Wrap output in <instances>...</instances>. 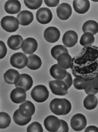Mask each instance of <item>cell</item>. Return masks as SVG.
<instances>
[{
  "instance_id": "27",
  "label": "cell",
  "mask_w": 98,
  "mask_h": 132,
  "mask_svg": "<svg viewBox=\"0 0 98 132\" xmlns=\"http://www.w3.org/2000/svg\"><path fill=\"white\" fill-rule=\"evenodd\" d=\"M13 119L14 122L19 126H25L31 121V117H23L19 112V110H17L14 112L13 116Z\"/></svg>"
},
{
  "instance_id": "24",
  "label": "cell",
  "mask_w": 98,
  "mask_h": 132,
  "mask_svg": "<svg viewBox=\"0 0 98 132\" xmlns=\"http://www.w3.org/2000/svg\"><path fill=\"white\" fill-rule=\"evenodd\" d=\"M28 63L26 67L31 70H36L39 69L42 65L41 59L39 56L32 54L28 56Z\"/></svg>"
},
{
  "instance_id": "29",
  "label": "cell",
  "mask_w": 98,
  "mask_h": 132,
  "mask_svg": "<svg viewBox=\"0 0 98 132\" xmlns=\"http://www.w3.org/2000/svg\"><path fill=\"white\" fill-rule=\"evenodd\" d=\"M86 94H96L98 92V77L92 80L88 81V86L84 89Z\"/></svg>"
},
{
  "instance_id": "19",
  "label": "cell",
  "mask_w": 98,
  "mask_h": 132,
  "mask_svg": "<svg viewBox=\"0 0 98 132\" xmlns=\"http://www.w3.org/2000/svg\"><path fill=\"white\" fill-rule=\"evenodd\" d=\"M67 72L66 69H63L58 64H54L50 69V75L55 80H63L67 76Z\"/></svg>"
},
{
  "instance_id": "1",
  "label": "cell",
  "mask_w": 98,
  "mask_h": 132,
  "mask_svg": "<svg viewBox=\"0 0 98 132\" xmlns=\"http://www.w3.org/2000/svg\"><path fill=\"white\" fill-rule=\"evenodd\" d=\"M71 70L75 77L88 81L98 77V47H84L82 52L72 58Z\"/></svg>"
},
{
  "instance_id": "36",
  "label": "cell",
  "mask_w": 98,
  "mask_h": 132,
  "mask_svg": "<svg viewBox=\"0 0 98 132\" xmlns=\"http://www.w3.org/2000/svg\"><path fill=\"white\" fill-rule=\"evenodd\" d=\"M61 122L60 127L59 128L57 132H69V126L67 122L64 120L60 119Z\"/></svg>"
},
{
  "instance_id": "6",
  "label": "cell",
  "mask_w": 98,
  "mask_h": 132,
  "mask_svg": "<svg viewBox=\"0 0 98 132\" xmlns=\"http://www.w3.org/2000/svg\"><path fill=\"white\" fill-rule=\"evenodd\" d=\"M70 125L74 131H81L84 129L87 125L86 118L82 113H77L72 117Z\"/></svg>"
},
{
  "instance_id": "21",
  "label": "cell",
  "mask_w": 98,
  "mask_h": 132,
  "mask_svg": "<svg viewBox=\"0 0 98 132\" xmlns=\"http://www.w3.org/2000/svg\"><path fill=\"white\" fill-rule=\"evenodd\" d=\"M17 18L19 21L20 25L24 26L29 25L34 19L33 13L28 10H23L18 14Z\"/></svg>"
},
{
  "instance_id": "8",
  "label": "cell",
  "mask_w": 98,
  "mask_h": 132,
  "mask_svg": "<svg viewBox=\"0 0 98 132\" xmlns=\"http://www.w3.org/2000/svg\"><path fill=\"white\" fill-rule=\"evenodd\" d=\"M37 21L43 25L50 23L52 19V11L47 7H42L37 10L36 14Z\"/></svg>"
},
{
  "instance_id": "10",
  "label": "cell",
  "mask_w": 98,
  "mask_h": 132,
  "mask_svg": "<svg viewBox=\"0 0 98 132\" xmlns=\"http://www.w3.org/2000/svg\"><path fill=\"white\" fill-rule=\"evenodd\" d=\"M38 48V43L35 39L28 37L23 41L21 49L24 53L28 55L33 54Z\"/></svg>"
},
{
  "instance_id": "3",
  "label": "cell",
  "mask_w": 98,
  "mask_h": 132,
  "mask_svg": "<svg viewBox=\"0 0 98 132\" xmlns=\"http://www.w3.org/2000/svg\"><path fill=\"white\" fill-rule=\"evenodd\" d=\"M2 28L8 32H14L17 31L19 27V21L17 18L12 16L4 17L1 21Z\"/></svg>"
},
{
  "instance_id": "2",
  "label": "cell",
  "mask_w": 98,
  "mask_h": 132,
  "mask_svg": "<svg viewBox=\"0 0 98 132\" xmlns=\"http://www.w3.org/2000/svg\"><path fill=\"white\" fill-rule=\"evenodd\" d=\"M31 98L37 103L46 101L49 96V92L46 86L39 85L35 86L31 92Z\"/></svg>"
},
{
  "instance_id": "22",
  "label": "cell",
  "mask_w": 98,
  "mask_h": 132,
  "mask_svg": "<svg viewBox=\"0 0 98 132\" xmlns=\"http://www.w3.org/2000/svg\"><path fill=\"white\" fill-rule=\"evenodd\" d=\"M57 64L63 69H68L71 67L72 57L69 53H63L58 56L57 60Z\"/></svg>"
},
{
  "instance_id": "30",
  "label": "cell",
  "mask_w": 98,
  "mask_h": 132,
  "mask_svg": "<svg viewBox=\"0 0 98 132\" xmlns=\"http://www.w3.org/2000/svg\"><path fill=\"white\" fill-rule=\"evenodd\" d=\"M63 53H68V51L67 50V48L65 46L62 45H57L53 47L51 50V54L52 57L57 60L58 56L60 55Z\"/></svg>"
},
{
  "instance_id": "9",
  "label": "cell",
  "mask_w": 98,
  "mask_h": 132,
  "mask_svg": "<svg viewBox=\"0 0 98 132\" xmlns=\"http://www.w3.org/2000/svg\"><path fill=\"white\" fill-rule=\"evenodd\" d=\"M44 125L48 131L57 132L61 125L60 120L55 116H49L46 117L44 121Z\"/></svg>"
},
{
  "instance_id": "26",
  "label": "cell",
  "mask_w": 98,
  "mask_h": 132,
  "mask_svg": "<svg viewBox=\"0 0 98 132\" xmlns=\"http://www.w3.org/2000/svg\"><path fill=\"white\" fill-rule=\"evenodd\" d=\"M82 30L84 33L89 32L95 35L98 32V23L94 20L87 21L83 24Z\"/></svg>"
},
{
  "instance_id": "15",
  "label": "cell",
  "mask_w": 98,
  "mask_h": 132,
  "mask_svg": "<svg viewBox=\"0 0 98 132\" xmlns=\"http://www.w3.org/2000/svg\"><path fill=\"white\" fill-rule=\"evenodd\" d=\"M18 110L23 117H32L35 113V107L31 102L26 100L21 104Z\"/></svg>"
},
{
  "instance_id": "5",
  "label": "cell",
  "mask_w": 98,
  "mask_h": 132,
  "mask_svg": "<svg viewBox=\"0 0 98 132\" xmlns=\"http://www.w3.org/2000/svg\"><path fill=\"white\" fill-rule=\"evenodd\" d=\"M28 61V57L25 54L21 52L13 54L10 59V63L12 66L19 69L27 66Z\"/></svg>"
},
{
  "instance_id": "4",
  "label": "cell",
  "mask_w": 98,
  "mask_h": 132,
  "mask_svg": "<svg viewBox=\"0 0 98 132\" xmlns=\"http://www.w3.org/2000/svg\"><path fill=\"white\" fill-rule=\"evenodd\" d=\"M49 85L51 92L55 95L58 96H64L68 94V87L66 84L63 80H55L51 81Z\"/></svg>"
},
{
  "instance_id": "20",
  "label": "cell",
  "mask_w": 98,
  "mask_h": 132,
  "mask_svg": "<svg viewBox=\"0 0 98 132\" xmlns=\"http://www.w3.org/2000/svg\"><path fill=\"white\" fill-rule=\"evenodd\" d=\"M33 81L30 75L27 74H21L19 81L15 85V87L23 88L26 92L29 91L33 85Z\"/></svg>"
},
{
  "instance_id": "11",
  "label": "cell",
  "mask_w": 98,
  "mask_h": 132,
  "mask_svg": "<svg viewBox=\"0 0 98 132\" xmlns=\"http://www.w3.org/2000/svg\"><path fill=\"white\" fill-rule=\"evenodd\" d=\"M57 17L61 20H67L72 14V9L69 4L63 3L57 6Z\"/></svg>"
},
{
  "instance_id": "33",
  "label": "cell",
  "mask_w": 98,
  "mask_h": 132,
  "mask_svg": "<svg viewBox=\"0 0 98 132\" xmlns=\"http://www.w3.org/2000/svg\"><path fill=\"white\" fill-rule=\"evenodd\" d=\"M26 6L31 10H35L38 9L43 3L42 0H35V1H29L25 0L24 1Z\"/></svg>"
},
{
  "instance_id": "23",
  "label": "cell",
  "mask_w": 98,
  "mask_h": 132,
  "mask_svg": "<svg viewBox=\"0 0 98 132\" xmlns=\"http://www.w3.org/2000/svg\"><path fill=\"white\" fill-rule=\"evenodd\" d=\"M23 41V38L21 36L13 35L8 38L7 44L11 49L16 51L21 49Z\"/></svg>"
},
{
  "instance_id": "34",
  "label": "cell",
  "mask_w": 98,
  "mask_h": 132,
  "mask_svg": "<svg viewBox=\"0 0 98 132\" xmlns=\"http://www.w3.org/2000/svg\"><path fill=\"white\" fill-rule=\"evenodd\" d=\"M28 132H43V129L41 124L38 122H33L31 123L26 129Z\"/></svg>"
},
{
  "instance_id": "12",
  "label": "cell",
  "mask_w": 98,
  "mask_h": 132,
  "mask_svg": "<svg viewBox=\"0 0 98 132\" xmlns=\"http://www.w3.org/2000/svg\"><path fill=\"white\" fill-rule=\"evenodd\" d=\"M11 100L15 104H22L26 101V91L22 87H16L11 92Z\"/></svg>"
},
{
  "instance_id": "37",
  "label": "cell",
  "mask_w": 98,
  "mask_h": 132,
  "mask_svg": "<svg viewBox=\"0 0 98 132\" xmlns=\"http://www.w3.org/2000/svg\"><path fill=\"white\" fill-rule=\"evenodd\" d=\"M63 81H64L66 84L68 88L71 87L73 84V80L72 76L70 73L67 72V76L63 80Z\"/></svg>"
},
{
  "instance_id": "14",
  "label": "cell",
  "mask_w": 98,
  "mask_h": 132,
  "mask_svg": "<svg viewBox=\"0 0 98 132\" xmlns=\"http://www.w3.org/2000/svg\"><path fill=\"white\" fill-rule=\"evenodd\" d=\"M78 41V35L75 31H68L62 37V42L66 48H72L76 45Z\"/></svg>"
},
{
  "instance_id": "38",
  "label": "cell",
  "mask_w": 98,
  "mask_h": 132,
  "mask_svg": "<svg viewBox=\"0 0 98 132\" xmlns=\"http://www.w3.org/2000/svg\"><path fill=\"white\" fill-rule=\"evenodd\" d=\"M46 5L48 7H56L58 5L60 1L59 0H51V1H47L45 0L44 1Z\"/></svg>"
},
{
  "instance_id": "25",
  "label": "cell",
  "mask_w": 98,
  "mask_h": 132,
  "mask_svg": "<svg viewBox=\"0 0 98 132\" xmlns=\"http://www.w3.org/2000/svg\"><path fill=\"white\" fill-rule=\"evenodd\" d=\"M98 99L95 94H88L83 101L84 107L87 110H93L98 105Z\"/></svg>"
},
{
  "instance_id": "41",
  "label": "cell",
  "mask_w": 98,
  "mask_h": 132,
  "mask_svg": "<svg viewBox=\"0 0 98 132\" xmlns=\"http://www.w3.org/2000/svg\"><path fill=\"white\" fill-rule=\"evenodd\" d=\"M93 2H98V1H92Z\"/></svg>"
},
{
  "instance_id": "16",
  "label": "cell",
  "mask_w": 98,
  "mask_h": 132,
  "mask_svg": "<svg viewBox=\"0 0 98 132\" xmlns=\"http://www.w3.org/2000/svg\"><path fill=\"white\" fill-rule=\"evenodd\" d=\"M73 5L75 11L78 14L86 13L90 7L88 0H75L73 2Z\"/></svg>"
},
{
  "instance_id": "35",
  "label": "cell",
  "mask_w": 98,
  "mask_h": 132,
  "mask_svg": "<svg viewBox=\"0 0 98 132\" xmlns=\"http://www.w3.org/2000/svg\"><path fill=\"white\" fill-rule=\"evenodd\" d=\"M1 43V54H0V59H3L5 57L7 54V48L5 46V43L3 41H0Z\"/></svg>"
},
{
  "instance_id": "32",
  "label": "cell",
  "mask_w": 98,
  "mask_h": 132,
  "mask_svg": "<svg viewBox=\"0 0 98 132\" xmlns=\"http://www.w3.org/2000/svg\"><path fill=\"white\" fill-rule=\"evenodd\" d=\"M73 85L77 90H84L87 86L88 81L77 77L73 80Z\"/></svg>"
},
{
  "instance_id": "18",
  "label": "cell",
  "mask_w": 98,
  "mask_h": 132,
  "mask_svg": "<svg viewBox=\"0 0 98 132\" xmlns=\"http://www.w3.org/2000/svg\"><path fill=\"white\" fill-rule=\"evenodd\" d=\"M5 81L8 84L15 85L20 80V74L19 72L14 69H10L4 75Z\"/></svg>"
},
{
  "instance_id": "7",
  "label": "cell",
  "mask_w": 98,
  "mask_h": 132,
  "mask_svg": "<svg viewBox=\"0 0 98 132\" xmlns=\"http://www.w3.org/2000/svg\"><path fill=\"white\" fill-rule=\"evenodd\" d=\"M51 112L57 116H63L66 110V105L63 99L55 98L50 103Z\"/></svg>"
},
{
  "instance_id": "17",
  "label": "cell",
  "mask_w": 98,
  "mask_h": 132,
  "mask_svg": "<svg viewBox=\"0 0 98 132\" xmlns=\"http://www.w3.org/2000/svg\"><path fill=\"white\" fill-rule=\"evenodd\" d=\"M5 10L10 14H15L21 11V4L17 0L7 1L5 4Z\"/></svg>"
},
{
  "instance_id": "40",
  "label": "cell",
  "mask_w": 98,
  "mask_h": 132,
  "mask_svg": "<svg viewBox=\"0 0 98 132\" xmlns=\"http://www.w3.org/2000/svg\"><path fill=\"white\" fill-rule=\"evenodd\" d=\"M98 132V128L95 126H89L87 127L85 130V132Z\"/></svg>"
},
{
  "instance_id": "13",
  "label": "cell",
  "mask_w": 98,
  "mask_h": 132,
  "mask_svg": "<svg viewBox=\"0 0 98 132\" xmlns=\"http://www.w3.org/2000/svg\"><path fill=\"white\" fill-rule=\"evenodd\" d=\"M44 37L47 42L54 43L59 40L60 37V32L56 27H49L44 31Z\"/></svg>"
},
{
  "instance_id": "28",
  "label": "cell",
  "mask_w": 98,
  "mask_h": 132,
  "mask_svg": "<svg viewBox=\"0 0 98 132\" xmlns=\"http://www.w3.org/2000/svg\"><path fill=\"white\" fill-rule=\"evenodd\" d=\"M95 41L94 35L91 32H84L81 36L79 43L83 47L91 46Z\"/></svg>"
},
{
  "instance_id": "39",
  "label": "cell",
  "mask_w": 98,
  "mask_h": 132,
  "mask_svg": "<svg viewBox=\"0 0 98 132\" xmlns=\"http://www.w3.org/2000/svg\"><path fill=\"white\" fill-rule=\"evenodd\" d=\"M63 99L64 101L65 102V103L66 105V110H65V112H64V115H63V116H65L71 112V109H72V105H71V102L69 101L68 100H67L66 99H65V98H63Z\"/></svg>"
},
{
  "instance_id": "31",
  "label": "cell",
  "mask_w": 98,
  "mask_h": 132,
  "mask_svg": "<svg viewBox=\"0 0 98 132\" xmlns=\"http://www.w3.org/2000/svg\"><path fill=\"white\" fill-rule=\"evenodd\" d=\"M0 128L5 129L9 127L11 123V118L9 114L5 112H1Z\"/></svg>"
}]
</instances>
